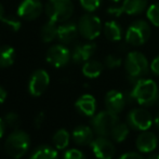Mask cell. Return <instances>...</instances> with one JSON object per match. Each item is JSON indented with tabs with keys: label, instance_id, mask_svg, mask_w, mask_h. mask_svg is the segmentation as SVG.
<instances>
[{
	"label": "cell",
	"instance_id": "cell-12",
	"mask_svg": "<svg viewBox=\"0 0 159 159\" xmlns=\"http://www.w3.org/2000/svg\"><path fill=\"white\" fill-rule=\"evenodd\" d=\"M93 154L98 159H113L115 155V145L107 136H100L93 140L91 143Z\"/></svg>",
	"mask_w": 159,
	"mask_h": 159
},
{
	"label": "cell",
	"instance_id": "cell-41",
	"mask_svg": "<svg viewBox=\"0 0 159 159\" xmlns=\"http://www.w3.org/2000/svg\"><path fill=\"white\" fill-rule=\"evenodd\" d=\"M155 125H156V127L159 129V114L156 116V118H155Z\"/></svg>",
	"mask_w": 159,
	"mask_h": 159
},
{
	"label": "cell",
	"instance_id": "cell-1",
	"mask_svg": "<svg viewBox=\"0 0 159 159\" xmlns=\"http://www.w3.org/2000/svg\"><path fill=\"white\" fill-rule=\"evenodd\" d=\"M131 93L134 101L143 106L154 105L155 103H157L159 96L157 84L154 80L145 79V78L138 80L133 84Z\"/></svg>",
	"mask_w": 159,
	"mask_h": 159
},
{
	"label": "cell",
	"instance_id": "cell-27",
	"mask_svg": "<svg viewBox=\"0 0 159 159\" xmlns=\"http://www.w3.org/2000/svg\"><path fill=\"white\" fill-rule=\"evenodd\" d=\"M1 23L11 32H19L22 26L21 17L19 15L16 16L15 15H4L3 19L1 20Z\"/></svg>",
	"mask_w": 159,
	"mask_h": 159
},
{
	"label": "cell",
	"instance_id": "cell-2",
	"mask_svg": "<svg viewBox=\"0 0 159 159\" xmlns=\"http://www.w3.org/2000/svg\"><path fill=\"white\" fill-rule=\"evenodd\" d=\"M125 69L129 81L134 84L138 80L142 79L145 75H147L149 69L148 60L139 51L129 52L125 59Z\"/></svg>",
	"mask_w": 159,
	"mask_h": 159
},
{
	"label": "cell",
	"instance_id": "cell-9",
	"mask_svg": "<svg viewBox=\"0 0 159 159\" xmlns=\"http://www.w3.org/2000/svg\"><path fill=\"white\" fill-rule=\"evenodd\" d=\"M127 124L130 128L138 131H146L153 124L152 115L148 111L143 108H134L127 116Z\"/></svg>",
	"mask_w": 159,
	"mask_h": 159
},
{
	"label": "cell",
	"instance_id": "cell-6",
	"mask_svg": "<svg viewBox=\"0 0 159 159\" xmlns=\"http://www.w3.org/2000/svg\"><path fill=\"white\" fill-rule=\"evenodd\" d=\"M77 25L80 36L89 41L96 39L103 30L102 22H101L100 17L89 12L87 14H84L78 20Z\"/></svg>",
	"mask_w": 159,
	"mask_h": 159
},
{
	"label": "cell",
	"instance_id": "cell-10",
	"mask_svg": "<svg viewBox=\"0 0 159 159\" xmlns=\"http://www.w3.org/2000/svg\"><path fill=\"white\" fill-rule=\"evenodd\" d=\"M50 84V76L44 69H37L32 74L28 81V91L30 95L40 96L43 94Z\"/></svg>",
	"mask_w": 159,
	"mask_h": 159
},
{
	"label": "cell",
	"instance_id": "cell-34",
	"mask_svg": "<svg viewBox=\"0 0 159 159\" xmlns=\"http://www.w3.org/2000/svg\"><path fill=\"white\" fill-rule=\"evenodd\" d=\"M149 68H151V71L154 75L159 76V55L153 59V61L151 62V65H149Z\"/></svg>",
	"mask_w": 159,
	"mask_h": 159
},
{
	"label": "cell",
	"instance_id": "cell-20",
	"mask_svg": "<svg viewBox=\"0 0 159 159\" xmlns=\"http://www.w3.org/2000/svg\"><path fill=\"white\" fill-rule=\"evenodd\" d=\"M148 0H124L122 8L128 15H139L147 10Z\"/></svg>",
	"mask_w": 159,
	"mask_h": 159
},
{
	"label": "cell",
	"instance_id": "cell-42",
	"mask_svg": "<svg viewBox=\"0 0 159 159\" xmlns=\"http://www.w3.org/2000/svg\"><path fill=\"white\" fill-rule=\"evenodd\" d=\"M111 1H114V2H118V1H120V0H111Z\"/></svg>",
	"mask_w": 159,
	"mask_h": 159
},
{
	"label": "cell",
	"instance_id": "cell-39",
	"mask_svg": "<svg viewBox=\"0 0 159 159\" xmlns=\"http://www.w3.org/2000/svg\"><path fill=\"white\" fill-rule=\"evenodd\" d=\"M3 16H4V8H3V6L0 3V21L3 19Z\"/></svg>",
	"mask_w": 159,
	"mask_h": 159
},
{
	"label": "cell",
	"instance_id": "cell-15",
	"mask_svg": "<svg viewBox=\"0 0 159 159\" xmlns=\"http://www.w3.org/2000/svg\"><path fill=\"white\" fill-rule=\"evenodd\" d=\"M127 104L126 98L122 92L118 90H111L105 95V106L107 111L114 114H119Z\"/></svg>",
	"mask_w": 159,
	"mask_h": 159
},
{
	"label": "cell",
	"instance_id": "cell-29",
	"mask_svg": "<svg viewBox=\"0 0 159 159\" xmlns=\"http://www.w3.org/2000/svg\"><path fill=\"white\" fill-rule=\"evenodd\" d=\"M3 120H4V122H6L7 127L10 128V129L15 130L21 125V118H20V116L17 115L16 113H14V111H10V113L6 114Z\"/></svg>",
	"mask_w": 159,
	"mask_h": 159
},
{
	"label": "cell",
	"instance_id": "cell-25",
	"mask_svg": "<svg viewBox=\"0 0 159 159\" xmlns=\"http://www.w3.org/2000/svg\"><path fill=\"white\" fill-rule=\"evenodd\" d=\"M69 140H70V135H69L68 131L65 129H59L57 131H55L52 138L53 145L57 149L66 148L69 144Z\"/></svg>",
	"mask_w": 159,
	"mask_h": 159
},
{
	"label": "cell",
	"instance_id": "cell-35",
	"mask_svg": "<svg viewBox=\"0 0 159 159\" xmlns=\"http://www.w3.org/2000/svg\"><path fill=\"white\" fill-rule=\"evenodd\" d=\"M44 119H46V115H44V113H42V111L38 113L37 116L35 117V119H34V124H35V127L37 128V129L41 128V126L43 125Z\"/></svg>",
	"mask_w": 159,
	"mask_h": 159
},
{
	"label": "cell",
	"instance_id": "cell-3",
	"mask_svg": "<svg viewBox=\"0 0 159 159\" xmlns=\"http://www.w3.org/2000/svg\"><path fill=\"white\" fill-rule=\"evenodd\" d=\"M30 147V136L23 130L15 129L4 142L6 152L11 158L20 159L28 152Z\"/></svg>",
	"mask_w": 159,
	"mask_h": 159
},
{
	"label": "cell",
	"instance_id": "cell-14",
	"mask_svg": "<svg viewBox=\"0 0 159 159\" xmlns=\"http://www.w3.org/2000/svg\"><path fill=\"white\" fill-rule=\"evenodd\" d=\"M78 25L74 22H64L59 25L57 28V39L63 44H70L75 42L77 37L79 36Z\"/></svg>",
	"mask_w": 159,
	"mask_h": 159
},
{
	"label": "cell",
	"instance_id": "cell-26",
	"mask_svg": "<svg viewBox=\"0 0 159 159\" xmlns=\"http://www.w3.org/2000/svg\"><path fill=\"white\" fill-rule=\"evenodd\" d=\"M128 134H129V125L118 122V124L114 127L113 131H111V140L115 141V142L120 143L126 140Z\"/></svg>",
	"mask_w": 159,
	"mask_h": 159
},
{
	"label": "cell",
	"instance_id": "cell-13",
	"mask_svg": "<svg viewBox=\"0 0 159 159\" xmlns=\"http://www.w3.org/2000/svg\"><path fill=\"white\" fill-rule=\"evenodd\" d=\"M96 51V43L92 41L86 43H78L71 50V60L75 63L81 64L91 60L92 55Z\"/></svg>",
	"mask_w": 159,
	"mask_h": 159
},
{
	"label": "cell",
	"instance_id": "cell-24",
	"mask_svg": "<svg viewBox=\"0 0 159 159\" xmlns=\"http://www.w3.org/2000/svg\"><path fill=\"white\" fill-rule=\"evenodd\" d=\"M15 61V50L13 47L4 44L0 47V68L10 67Z\"/></svg>",
	"mask_w": 159,
	"mask_h": 159
},
{
	"label": "cell",
	"instance_id": "cell-40",
	"mask_svg": "<svg viewBox=\"0 0 159 159\" xmlns=\"http://www.w3.org/2000/svg\"><path fill=\"white\" fill-rule=\"evenodd\" d=\"M147 159H159V154H152L148 156Z\"/></svg>",
	"mask_w": 159,
	"mask_h": 159
},
{
	"label": "cell",
	"instance_id": "cell-8",
	"mask_svg": "<svg viewBox=\"0 0 159 159\" xmlns=\"http://www.w3.org/2000/svg\"><path fill=\"white\" fill-rule=\"evenodd\" d=\"M46 60L53 67L61 68L69 63L71 60V52L63 43L53 44L47 51Z\"/></svg>",
	"mask_w": 159,
	"mask_h": 159
},
{
	"label": "cell",
	"instance_id": "cell-30",
	"mask_svg": "<svg viewBox=\"0 0 159 159\" xmlns=\"http://www.w3.org/2000/svg\"><path fill=\"white\" fill-rule=\"evenodd\" d=\"M122 64L121 57H117L116 54H108L105 57L104 59V65L108 69H115L120 67Z\"/></svg>",
	"mask_w": 159,
	"mask_h": 159
},
{
	"label": "cell",
	"instance_id": "cell-32",
	"mask_svg": "<svg viewBox=\"0 0 159 159\" xmlns=\"http://www.w3.org/2000/svg\"><path fill=\"white\" fill-rule=\"evenodd\" d=\"M63 159H86V156L81 151L76 148L68 149L64 153Z\"/></svg>",
	"mask_w": 159,
	"mask_h": 159
},
{
	"label": "cell",
	"instance_id": "cell-22",
	"mask_svg": "<svg viewBox=\"0 0 159 159\" xmlns=\"http://www.w3.org/2000/svg\"><path fill=\"white\" fill-rule=\"evenodd\" d=\"M103 68H104V65L100 61L89 60L82 65V74H84V77L94 79V78H98L102 74Z\"/></svg>",
	"mask_w": 159,
	"mask_h": 159
},
{
	"label": "cell",
	"instance_id": "cell-4",
	"mask_svg": "<svg viewBox=\"0 0 159 159\" xmlns=\"http://www.w3.org/2000/svg\"><path fill=\"white\" fill-rule=\"evenodd\" d=\"M44 12L51 21L64 23L74 13V3L71 0H48L44 6Z\"/></svg>",
	"mask_w": 159,
	"mask_h": 159
},
{
	"label": "cell",
	"instance_id": "cell-36",
	"mask_svg": "<svg viewBox=\"0 0 159 159\" xmlns=\"http://www.w3.org/2000/svg\"><path fill=\"white\" fill-rule=\"evenodd\" d=\"M119 159H144V158L141 156V154L134 153V152H129V153H126L122 156H120Z\"/></svg>",
	"mask_w": 159,
	"mask_h": 159
},
{
	"label": "cell",
	"instance_id": "cell-38",
	"mask_svg": "<svg viewBox=\"0 0 159 159\" xmlns=\"http://www.w3.org/2000/svg\"><path fill=\"white\" fill-rule=\"evenodd\" d=\"M6 98H7V91L0 86V104H2L6 101Z\"/></svg>",
	"mask_w": 159,
	"mask_h": 159
},
{
	"label": "cell",
	"instance_id": "cell-43",
	"mask_svg": "<svg viewBox=\"0 0 159 159\" xmlns=\"http://www.w3.org/2000/svg\"><path fill=\"white\" fill-rule=\"evenodd\" d=\"M157 103H158V105H159V96H158V101H157Z\"/></svg>",
	"mask_w": 159,
	"mask_h": 159
},
{
	"label": "cell",
	"instance_id": "cell-18",
	"mask_svg": "<svg viewBox=\"0 0 159 159\" xmlns=\"http://www.w3.org/2000/svg\"><path fill=\"white\" fill-rule=\"evenodd\" d=\"M73 140L77 145L86 146L93 142V130L88 126H78L73 131Z\"/></svg>",
	"mask_w": 159,
	"mask_h": 159
},
{
	"label": "cell",
	"instance_id": "cell-11",
	"mask_svg": "<svg viewBox=\"0 0 159 159\" xmlns=\"http://www.w3.org/2000/svg\"><path fill=\"white\" fill-rule=\"evenodd\" d=\"M43 11L44 7L40 0H23L17 7V15L26 21L37 20Z\"/></svg>",
	"mask_w": 159,
	"mask_h": 159
},
{
	"label": "cell",
	"instance_id": "cell-21",
	"mask_svg": "<svg viewBox=\"0 0 159 159\" xmlns=\"http://www.w3.org/2000/svg\"><path fill=\"white\" fill-rule=\"evenodd\" d=\"M30 159H59V154L52 146L42 144L37 146L32 152Z\"/></svg>",
	"mask_w": 159,
	"mask_h": 159
},
{
	"label": "cell",
	"instance_id": "cell-28",
	"mask_svg": "<svg viewBox=\"0 0 159 159\" xmlns=\"http://www.w3.org/2000/svg\"><path fill=\"white\" fill-rule=\"evenodd\" d=\"M146 17L154 26L159 27V2H155L147 8Z\"/></svg>",
	"mask_w": 159,
	"mask_h": 159
},
{
	"label": "cell",
	"instance_id": "cell-7",
	"mask_svg": "<svg viewBox=\"0 0 159 159\" xmlns=\"http://www.w3.org/2000/svg\"><path fill=\"white\" fill-rule=\"evenodd\" d=\"M119 122L117 114H114L109 111H103L93 116L91 119V126L93 131L100 136H111L114 127Z\"/></svg>",
	"mask_w": 159,
	"mask_h": 159
},
{
	"label": "cell",
	"instance_id": "cell-37",
	"mask_svg": "<svg viewBox=\"0 0 159 159\" xmlns=\"http://www.w3.org/2000/svg\"><path fill=\"white\" fill-rule=\"evenodd\" d=\"M6 129H7L6 122H4V120L2 119V118H0V140H1L2 136H3L4 132H6Z\"/></svg>",
	"mask_w": 159,
	"mask_h": 159
},
{
	"label": "cell",
	"instance_id": "cell-31",
	"mask_svg": "<svg viewBox=\"0 0 159 159\" xmlns=\"http://www.w3.org/2000/svg\"><path fill=\"white\" fill-rule=\"evenodd\" d=\"M78 1H79L81 8L89 13H92L95 10H98L102 3V0H78Z\"/></svg>",
	"mask_w": 159,
	"mask_h": 159
},
{
	"label": "cell",
	"instance_id": "cell-23",
	"mask_svg": "<svg viewBox=\"0 0 159 159\" xmlns=\"http://www.w3.org/2000/svg\"><path fill=\"white\" fill-rule=\"evenodd\" d=\"M57 24V22L51 21V20L44 23V25L41 28V32H40L41 39L43 40V42L49 43V42H52L53 40L57 39V28H59V26Z\"/></svg>",
	"mask_w": 159,
	"mask_h": 159
},
{
	"label": "cell",
	"instance_id": "cell-5",
	"mask_svg": "<svg viewBox=\"0 0 159 159\" xmlns=\"http://www.w3.org/2000/svg\"><path fill=\"white\" fill-rule=\"evenodd\" d=\"M151 37L149 24L144 20H136L132 22L125 34V40L132 47H140L145 44Z\"/></svg>",
	"mask_w": 159,
	"mask_h": 159
},
{
	"label": "cell",
	"instance_id": "cell-17",
	"mask_svg": "<svg viewBox=\"0 0 159 159\" xmlns=\"http://www.w3.org/2000/svg\"><path fill=\"white\" fill-rule=\"evenodd\" d=\"M75 106L80 114L84 116H93L96 109V101L91 94L81 95L75 103Z\"/></svg>",
	"mask_w": 159,
	"mask_h": 159
},
{
	"label": "cell",
	"instance_id": "cell-33",
	"mask_svg": "<svg viewBox=\"0 0 159 159\" xmlns=\"http://www.w3.org/2000/svg\"><path fill=\"white\" fill-rule=\"evenodd\" d=\"M106 12H107V14L111 17H119L124 14L125 11H124L122 6H120V7H109L106 10Z\"/></svg>",
	"mask_w": 159,
	"mask_h": 159
},
{
	"label": "cell",
	"instance_id": "cell-16",
	"mask_svg": "<svg viewBox=\"0 0 159 159\" xmlns=\"http://www.w3.org/2000/svg\"><path fill=\"white\" fill-rule=\"evenodd\" d=\"M158 144V139L153 132L143 131L140 135L136 138L135 145L136 148L141 153H151L155 151Z\"/></svg>",
	"mask_w": 159,
	"mask_h": 159
},
{
	"label": "cell",
	"instance_id": "cell-19",
	"mask_svg": "<svg viewBox=\"0 0 159 159\" xmlns=\"http://www.w3.org/2000/svg\"><path fill=\"white\" fill-rule=\"evenodd\" d=\"M103 33H104L105 37L109 40V41L117 42L122 39V28L118 22L115 20H111V21L105 22L104 26H103Z\"/></svg>",
	"mask_w": 159,
	"mask_h": 159
}]
</instances>
